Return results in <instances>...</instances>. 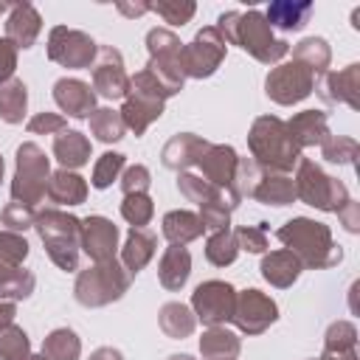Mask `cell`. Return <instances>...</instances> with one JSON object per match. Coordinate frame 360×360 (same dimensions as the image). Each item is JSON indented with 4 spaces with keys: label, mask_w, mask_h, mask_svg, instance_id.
Listing matches in <instances>:
<instances>
[{
    "label": "cell",
    "mask_w": 360,
    "mask_h": 360,
    "mask_svg": "<svg viewBox=\"0 0 360 360\" xmlns=\"http://www.w3.org/2000/svg\"><path fill=\"white\" fill-rule=\"evenodd\" d=\"M225 45H239L245 53H250L262 65H278L290 53V42L284 37H276L270 22L259 8L250 11H222L217 25Z\"/></svg>",
    "instance_id": "1"
},
{
    "label": "cell",
    "mask_w": 360,
    "mask_h": 360,
    "mask_svg": "<svg viewBox=\"0 0 360 360\" xmlns=\"http://www.w3.org/2000/svg\"><path fill=\"white\" fill-rule=\"evenodd\" d=\"M276 236L301 262V267L326 270V267L340 264V259H343V250H340V245H335L329 225L315 222L309 217H292V219H287L276 231Z\"/></svg>",
    "instance_id": "2"
},
{
    "label": "cell",
    "mask_w": 360,
    "mask_h": 360,
    "mask_svg": "<svg viewBox=\"0 0 360 360\" xmlns=\"http://www.w3.org/2000/svg\"><path fill=\"white\" fill-rule=\"evenodd\" d=\"M248 149L250 158L264 172L290 174L292 166L301 160V149L292 143L287 124L278 115H259L248 129Z\"/></svg>",
    "instance_id": "3"
},
{
    "label": "cell",
    "mask_w": 360,
    "mask_h": 360,
    "mask_svg": "<svg viewBox=\"0 0 360 360\" xmlns=\"http://www.w3.org/2000/svg\"><path fill=\"white\" fill-rule=\"evenodd\" d=\"M34 228L45 245L48 259L65 270H79V253H82V219L62 211V208H42L37 211Z\"/></svg>",
    "instance_id": "4"
},
{
    "label": "cell",
    "mask_w": 360,
    "mask_h": 360,
    "mask_svg": "<svg viewBox=\"0 0 360 360\" xmlns=\"http://www.w3.org/2000/svg\"><path fill=\"white\" fill-rule=\"evenodd\" d=\"M129 284H132V276L124 270L118 259L93 262L90 267L79 270L76 284H73V298L87 309H98V307H107L124 298Z\"/></svg>",
    "instance_id": "5"
},
{
    "label": "cell",
    "mask_w": 360,
    "mask_h": 360,
    "mask_svg": "<svg viewBox=\"0 0 360 360\" xmlns=\"http://www.w3.org/2000/svg\"><path fill=\"white\" fill-rule=\"evenodd\" d=\"M166 98H169V93L158 84V79L146 68L138 70L135 76H129V90H127L124 104L118 110L124 118V127L129 132H135V138H141L163 115Z\"/></svg>",
    "instance_id": "6"
},
{
    "label": "cell",
    "mask_w": 360,
    "mask_h": 360,
    "mask_svg": "<svg viewBox=\"0 0 360 360\" xmlns=\"http://www.w3.org/2000/svg\"><path fill=\"white\" fill-rule=\"evenodd\" d=\"M51 180V160L42 146L25 141L14 152V177H11V200L22 205H37L48 194Z\"/></svg>",
    "instance_id": "7"
},
{
    "label": "cell",
    "mask_w": 360,
    "mask_h": 360,
    "mask_svg": "<svg viewBox=\"0 0 360 360\" xmlns=\"http://www.w3.org/2000/svg\"><path fill=\"white\" fill-rule=\"evenodd\" d=\"M146 51L149 62L146 70L158 79V84L172 96H177L186 84V70H183V42L174 31L169 28H149L146 31Z\"/></svg>",
    "instance_id": "8"
},
{
    "label": "cell",
    "mask_w": 360,
    "mask_h": 360,
    "mask_svg": "<svg viewBox=\"0 0 360 360\" xmlns=\"http://www.w3.org/2000/svg\"><path fill=\"white\" fill-rule=\"evenodd\" d=\"M292 183H295V197L301 202H307V205H312L318 211H326V214H338V208L349 200V188L338 177L326 174L309 158H301L295 163Z\"/></svg>",
    "instance_id": "9"
},
{
    "label": "cell",
    "mask_w": 360,
    "mask_h": 360,
    "mask_svg": "<svg viewBox=\"0 0 360 360\" xmlns=\"http://www.w3.org/2000/svg\"><path fill=\"white\" fill-rule=\"evenodd\" d=\"M315 82H318V76L307 65L290 59V62H278L276 68H270V73L264 79V93L270 101H276L281 107H292V104L304 101L307 96H312Z\"/></svg>",
    "instance_id": "10"
},
{
    "label": "cell",
    "mask_w": 360,
    "mask_h": 360,
    "mask_svg": "<svg viewBox=\"0 0 360 360\" xmlns=\"http://www.w3.org/2000/svg\"><path fill=\"white\" fill-rule=\"evenodd\" d=\"M45 51H48L51 62H56L62 68H70V70H84V68H93L98 45L84 31H76V28H68V25H53L48 31Z\"/></svg>",
    "instance_id": "11"
},
{
    "label": "cell",
    "mask_w": 360,
    "mask_h": 360,
    "mask_svg": "<svg viewBox=\"0 0 360 360\" xmlns=\"http://www.w3.org/2000/svg\"><path fill=\"white\" fill-rule=\"evenodd\" d=\"M225 39L219 37V31L214 25H205L194 34L191 42L183 45V70L186 79H208L219 70V65L225 62Z\"/></svg>",
    "instance_id": "12"
},
{
    "label": "cell",
    "mask_w": 360,
    "mask_h": 360,
    "mask_svg": "<svg viewBox=\"0 0 360 360\" xmlns=\"http://www.w3.org/2000/svg\"><path fill=\"white\" fill-rule=\"evenodd\" d=\"M276 321H278V304H276L267 292H262V290H256V287H248V290L236 292V304H233L231 323H233L242 335H248V338L262 335V332H267Z\"/></svg>",
    "instance_id": "13"
},
{
    "label": "cell",
    "mask_w": 360,
    "mask_h": 360,
    "mask_svg": "<svg viewBox=\"0 0 360 360\" xmlns=\"http://www.w3.org/2000/svg\"><path fill=\"white\" fill-rule=\"evenodd\" d=\"M233 304H236V290L219 278L202 281L191 292V312L205 326H225L233 315Z\"/></svg>",
    "instance_id": "14"
},
{
    "label": "cell",
    "mask_w": 360,
    "mask_h": 360,
    "mask_svg": "<svg viewBox=\"0 0 360 360\" xmlns=\"http://www.w3.org/2000/svg\"><path fill=\"white\" fill-rule=\"evenodd\" d=\"M129 90V73L124 68V56L112 45H98L93 62V93L101 98H124Z\"/></svg>",
    "instance_id": "15"
},
{
    "label": "cell",
    "mask_w": 360,
    "mask_h": 360,
    "mask_svg": "<svg viewBox=\"0 0 360 360\" xmlns=\"http://www.w3.org/2000/svg\"><path fill=\"white\" fill-rule=\"evenodd\" d=\"M82 250L90 262H110L118 253V225L101 214H90L82 219Z\"/></svg>",
    "instance_id": "16"
},
{
    "label": "cell",
    "mask_w": 360,
    "mask_h": 360,
    "mask_svg": "<svg viewBox=\"0 0 360 360\" xmlns=\"http://www.w3.org/2000/svg\"><path fill=\"white\" fill-rule=\"evenodd\" d=\"M321 98L326 104H346L360 110V65L352 62L343 70H326L321 82H315Z\"/></svg>",
    "instance_id": "17"
},
{
    "label": "cell",
    "mask_w": 360,
    "mask_h": 360,
    "mask_svg": "<svg viewBox=\"0 0 360 360\" xmlns=\"http://www.w3.org/2000/svg\"><path fill=\"white\" fill-rule=\"evenodd\" d=\"M211 143L205 141V138H200V135H194V132H177V135H172L166 143H163V149H160V163L166 166V169H172V172H188L191 166H197L200 163V158L205 155V149H208Z\"/></svg>",
    "instance_id": "18"
},
{
    "label": "cell",
    "mask_w": 360,
    "mask_h": 360,
    "mask_svg": "<svg viewBox=\"0 0 360 360\" xmlns=\"http://www.w3.org/2000/svg\"><path fill=\"white\" fill-rule=\"evenodd\" d=\"M42 31V17L31 3H11L6 14V39L17 51H28Z\"/></svg>",
    "instance_id": "19"
},
{
    "label": "cell",
    "mask_w": 360,
    "mask_h": 360,
    "mask_svg": "<svg viewBox=\"0 0 360 360\" xmlns=\"http://www.w3.org/2000/svg\"><path fill=\"white\" fill-rule=\"evenodd\" d=\"M53 101L70 118H90V112L96 110V93L82 79H68V76L56 79L53 82Z\"/></svg>",
    "instance_id": "20"
},
{
    "label": "cell",
    "mask_w": 360,
    "mask_h": 360,
    "mask_svg": "<svg viewBox=\"0 0 360 360\" xmlns=\"http://www.w3.org/2000/svg\"><path fill=\"white\" fill-rule=\"evenodd\" d=\"M236 163H239V155L233 146L228 143H211L205 149V155L200 158V177L217 188H231L233 183V172H236Z\"/></svg>",
    "instance_id": "21"
},
{
    "label": "cell",
    "mask_w": 360,
    "mask_h": 360,
    "mask_svg": "<svg viewBox=\"0 0 360 360\" xmlns=\"http://www.w3.org/2000/svg\"><path fill=\"white\" fill-rule=\"evenodd\" d=\"M287 124V132L292 138V143L298 149H309V146H321L332 132H329V121H326V112L321 110H301L295 112Z\"/></svg>",
    "instance_id": "22"
},
{
    "label": "cell",
    "mask_w": 360,
    "mask_h": 360,
    "mask_svg": "<svg viewBox=\"0 0 360 360\" xmlns=\"http://www.w3.org/2000/svg\"><path fill=\"white\" fill-rule=\"evenodd\" d=\"M118 250H121L118 262L124 264V270L129 276H138L152 262V256L158 250V236L149 228H129V233H127V239Z\"/></svg>",
    "instance_id": "23"
},
{
    "label": "cell",
    "mask_w": 360,
    "mask_h": 360,
    "mask_svg": "<svg viewBox=\"0 0 360 360\" xmlns=\"http://www.w3.org/2000/svg\"><path fill=\"white\" fill-rule=\"evenodd\" d=\"M191 276V253L186 245H169L158 262V281L169 292H177L186 287Z\"/></svg>",
    "instance_id": "24"
},
{
    "label": "cell",
    "mask_w": 360,
    "mask_h": 360,
    "mask_svg": "<svg viewBox=\"0 0 360 360\" xmlns=\"http://www.w3.org/2000/svg\"><path fill=\"white\" fill-rule=\"evenodd\" d=\"M301 270H304V267H301V262H298L287 248L264 253V256H262V264H259L262 278H264L270 287H278V290L292 287V284L298 281Z\"/></svg>",
    "instance_id": "25"
},
{
    "label": "cell",
    "mask_w": 360,
    "mask_h": 360,
    "mask_svg": "<svg viewBox=\"0 0 360 360\" xmlns=\"http://www.w3.org/2000/svg\"><path fill=\"white\" fill-rule=\"evenodd\" d=\"M312 11H315V6L309 0H273L267 6V11H262V14L270 22V28L290 34V31H301L309 22Z\"/></svg>",
    "instance_id": "26"
},
{
    "label": "cell",
    "mask_w": 360,
    "mask_h": 360,
    "mask_svg": "<svg viewBox=\"0 0 360 360\" xmlns=\"http://www.w3.org/2000/svg\"><path fill=\"white\" fill-rule=\"evenodd\" d=\"M53 158L59 160L62 169L76 172L90 160V141L84 132L79 129H65L59 135H53V146H51Z\"/></svg>",
    "instance_id": "27"
},
{
    "label": "cell",
    "mask_w": 360,
    "mask_h": 360,
    "mask_svg": "<svg viewBox=\"0 0 360 360\" xmlns=\"http://www.w3.org/2000/svg\"><path fill=\"white\" fill-rule=\"evenodd\" d=\"M53 205H82L87 200V180L79 172H68V169H56L51 172L48 180V194H45Z\"/></svg>",
    "instance_id": "28"
},
{
    "label": "cell",
    "mask_w": 360,
    "mask_h": 360,
    "mask_svg": "<svg viewBox=\"0 0 360 360\" xmlns=\"http://www.w3.org/2000/svg\"><path fill=\"white\" fill-rule=\"evenodd\" d=\"M202 231L205 228H202L200 217L194 211H183V208L169 211L160 222V233L169 239V245H188V242L200 239Z\"/></svg>",
    "instance_id": "29"
},
{
    "label": "cell",
    "mask_w": 360,
    "mask_h": 360,
    "mask_svg": "<svg viewBox=\"0 0 360 360\" xmlns=\"http://www.w3.org/2000/svg\"><path fill=\"white\" fill-rule=\"evenodd\" d=\"M158 326L166 338L172 340H183L197 329V318L191 312V307L180 304V301H166L158 312Z\"/></svg>",
    "instance_id": "30"
},
{
    "label": "cell",
    "mask_w": 360,
    "mask_h": 360,
    "mask_svg": "<svg viewBox=\"0 0 360 360\" xmlns=\"http://www.w3.org/2000/svg\"><path fill=\"white\" fill-rule=\"evenodd\" d=\"M239 349H242L239 335L225 326H208L200 338V354L205 360H233Z\"/></svg>",
    "instance_id": "31"
},
{
    "label": "cell",
    "mask_w": 360,
    "mask_h": 360,
    "mask_svg": "<svg viewBox=\"0 0 360 360\" xmlns=\"http://www.w3.org/2000/svg\"><path fill=\"white\" fill-rule=\"evenodd\" d=\"M253 200H259V202H264V205H276V208L290 205V202L298 200V197H295V183H292L290 174L264 172V177L259 180V186H256V191H253Z\"/></svg>",
    "instance_id": "32"
},
{
    "label": "cell",
    "mask_w": 360,
    "mask_h": 360,
    "mask_svg": "<svg viewBox=\"0 0 360 360\" xmlns=\"http://www.w3.org/2000/svg\"><path fill=\"white\" fill-rule=\"evenodd\" d=\"M28 112V87L22 79H8L0 84V121L6 124H22Z\"/></svg>",
    "instance_id": "33"
},
{
    "label": "cell",
    "mask_w": 360,
    "mask_h": 360,
    "mask_svg": "<svg viewBox=\"0 0 360 360\" xmlns=\"http://www.w3.org/2000/svg\"><path fill=\"white\" fill-rule=\"evenodd\" d=\"M292 59L307 65L315 76H323L332 65V48L323 37H304L295 48H292Z\"/></svg>",
    "instance_id": "34"
},
{
    "label": "cell",
    "mask_w": 360,
    "mask_h": 360,
    "mask_svg": "<svg viewBox=\"0 0 360 360\" xmlns=\"http://www.w3.org/2000/svg\"><path fill=\"white\" fill-rule=\"evenodd\" d=\"M42 354L45 360H79L82 354V340L73 329L68 326H59V329H51L45 338H42Z\"/></svg>",
    "instance_id": "35"
},
{
    "label": "cell",
    "mask_w": 360,
    "mask_h": 360,
    "mask_svg": "<svg viewBox=\"0 0 360 360\" xmlns=\"http://www.w3.org/2000/svg\"><path fill=\"white\" fill-rule=\"evenodd\" d=\"M87 124H90V132H93L101 143H115V141H121L124 132H127L121 112L112 110V107H96V110L90 112V118H87Z\"/></svg>",
    "instance_id": "36"
},
{
    "label": "cell",
    "mask_w": 360,
    "mask_h": 360,
    "mask_svg": "<svg viewBox=\"0 0 360 360\" xmlns=\"http://www.w3.org/2000/svg\"><path fill=\"white\" fill-rule=\"evenodd\" d=\"M239 256V245H236V236L231 228H222V231H214L208 239H205V259L214 264V267H228L233 264Z\"/></svg>",
    "instance_id": "37"
},
{
    "label": "cell",
    "mask_w": 360,
    "mask_h": 360,
    "mask_svg": "<svg viewBox=\"0 0 360 360\" xmlns=\"http://www.w3.org/2000/svg\"><path fill=\"white\" fill-rule=\"evenodd\" d=\"M177 188H180V194L188 200V202H197V205H205V202H211V200H217L225 188H217V186H211V183H205L200 174H194V172H180L177 174Z\"/></svg>",
    "instance_id": "38"
},
{
    "label": "cell",
    "mask_w": 360,
    "mask_h": 360,
    "mask_svg": "<svg viewBox=\"0 0 360 360\" xmlns=\"http://www.w3.org/2000/svg\"><path fill=\"white\" fill-rule=\"evenodd\" d=\"M262 177H264V169H262L253 158H239L236 172H233L231 191H233V194L239 197V202H242L245 197H253V191H256V186H259Z\"/></svg>",
    "instance_id": "39"
},
{
    "label": "cell",
    "mask_w": 360,
    "mask_h": 360,
    "mask_svg": "<svg viewBox=\"0 0 360 360\" xmlns=\"http://www.w3.org/2000/svg\"><path fill=\"white\" fill-rule=\"evenodd\" d=\"M124 169H127V155H121V152H104L96 160V166H93V177H90L93 188H110L112 180H118Z\"/></svg>",
    "instance_id": "40"
},
{
    "label": "cell",
    "mask_w": 360,
    "mask_h": 360,
    "mask_svg": "<svg viewBox=\"0 0 360 360\" xmlns=\"http://www.w3.org/2000/svg\"><path fill=\"white\" fill-rule=\"evenodd\" d=\"M121 217L132 228H146L155 217V202L149 194H124L121 200Z\"/></svg>",
    "instance_id": "41"
},
{
    "label": "cell",
    "mask_w": 360,
    "mask_h": 360,
    "mask_svg": "<svg viewBox=\"0 0 360 360\" xmlns=\"http://www.w3.org/2000/svg\"><path fill=\"white\" fill-rule=\"evenodd\" d=\"M360 146L354 138H346V135H329L323 143H321V158L329 160V163H338V166H352L354 158H357Z\"/></svg>",
    "instance_id": "42"
},
{
    "label": "cell",
    "mask_w": 360,
    "mask_h": 360,
    "mask_svg": "<svg viewBox=\"0 0 360 360\" xmlns=\"http://www.w3.org/2000/svg\"><path fill=\"white\" fill-rule=\"evenodd\" d=\"M31 352V340L22 326L8 323L0 329V360H22Z\"/></svg>",
    "instance_id": "43"
},
{
    "label": "cell",
    "mask_w": 360,
    "mask_h": 360,
    "mask_svg": "<svg viewBox=\"0 0 360 360\" xmlns=\"http://www.w3.org/2000/svg\"><path fill=\"white\" fill-rule=\"evenodd\" d=\"M346 349H357V326L352 321L329 323L323 335V352H346Z\"/></svg>",
    "instance_id": "44"
},
{
    "label": "cell",
    "mask_w": 360,
    "mask_h": 360,
    "mask_svg": "<svg viewBox=\"0 0 360 360\" xmlns=\"http://www.w3.org/2000/svg\"><path fill=\"white\" fill-rule=\"evenodd\" d=\"M149 11H155L169 25H186L194 17L197 3H191V0H158V3H152Z\"/></svg>",
    "instance_id": "45"
},
{
    "label": "cell",
    "mask_w": 360,
    "mask_h": 360,
    "mask_svg": "<svg viewBox=\"0 0 360 360\" xmlns=\"http://www.w3.org/2000/svg\"><path fill=\"white\" fill-rule=\"evenodd\" d=\"M34 287H37V276L31 270L20 267L6 284H0V301H25V298H31Z\"/></svg>",
    "instance_id": "46"
},
{
    "label": "cell",
    "mask_w": 360,
    "mask_h": 360,
    "mask_svg": "<svg viewBox=\"0 0 360 360\" xmlns=\"http://www.w3.org/2000/svg\"><path fill=\"white\" fill-rule=\"evenodd\" d=\"M28 250H31V245L25 242L22 233H14V231L0 228V259H3L6 264L22 267V262L28 259Z\"/></svg>",
    "instance_id": "47"
},
{
    "label": "cell",
    "mask_w": 360,
    "mask_h": 360,
    "mask_svg": "<svg viewBox=\"0 0 360 360\" xmlns=\"http://www.w3.org/2000/svg\"><path fill=\"white\" fill-rule=\"evenodd\" d=\"M34 219H37V211L31 205H22V202H6L3 214H0V225L6 231H14V233H22L28 228H34Z\"/></svg>",
    "instance_id": "48"
},
{
    "label": "cell",
    "mask_w": 360,
    "mask_h": 360,
    "mask_svg": "<svg viewBox=\"0 0 360 360\" xmlns=\"http://www.w3.org/2000/svg\"><path fill=\"white\" fill-rule=\"evenodd\" d=\"M118 183H121V191L124 194H149L152 174H149V169L143 163H132V166H127L121 172Z\"/></svg>",
    "instance_id": "49"
},
{
    "label": "cell",
    "mask_w": 360,
    "mask_h": 360,
    "mask_svg": "<svg viewBox=\"0 0 360 360\" xmlns=\"http://www.w3.org/2000/svg\"><path fill=\"white\" fill-rule=\"evenodd\" d=\"M236 236V245L239 250H248V253H264L267 250V225L259 222V225H242L233 231Z\"/></svg>",
    "instance_id": "50"
},
{
    "label": "cell",
    "mask_w": 360,
    "mask_h": 360,
    "mask_svg": "<svg viewBox=\"0 0 360 360\" xmlns=\"http://www.w3.org/2000/svg\"><path fill=\"white\" fill-rule=\"evenodd\" d=\"M25 129L31 135H59V132L68 129V121H65L62 112H37V115L28 118Z\"/></svg>",
    "instance_id": "51"
},
{
    "label": "cell",
    "mask_w": 360,
    "mask_h": 360,
    "mask_svg": "<svg viewBox=\"0 0 360 360\" xmlns=\"http://www.w3.org/2000/svg\"><path fill=\"white\" fill-rule=\"evenodd\" d=\"M14 70H17V48L6 37H0V84L14 79Z\"/></svg>",
    "instance_id": "52"
},
{
    "label": "cell",
    "mask_w": 360,
    "mask_h": 360,
    "mask_svg": "<svg viewBox=\"0 0 360 360\" xmlns=\"http://www.w3.org/2000/svg\"><path fill=\"white\" fill-rule=\"evenodd\" d=\"M338 219H340V225H343L349 233H357V231H360V202L349 197V200L338 208Z\"/></svg>",
    "instance_id": "53"
},
{
    "label": "cell",
    "mask_w": 360,
    "mask_h": 360,
    "mask_svg": "<svg viewBox=\"0 0 360 360\" xmlns=\"http://www.w3.org/2000/svg\"><path fill=\"white\" fill-rule=\"evenodd\" d=\"M115 8H118L124 17H141V14H146V11L152 8V3H146V0H138V3H127V0H118V3H115Z\"/></svg>",
    "instance_id": "54"
},
{
    "label": "cell",
    "mask_w": 360,
    "mask_h": 360,
    "mask_svg": "<svg viewBox=\"0 0 360 360\" xmlns=\"http://www.w3.org/2000/svg\"><path fill=\"white\" fill-rule=\"evenodd\" d=\"M14 318H17L14 301H0V329L8 326V323H14Z\"/></svg>",
    "instance_id": "55"
},
{
    "label": "cell",
    "mask_w": 360,
    "mask_h": 360,
    "mask_svg": "<svg viewBox=\"0 0 360 360\" xmlns=\"http://www.w3.org/2000/svg\"><path fill=\"white\" fill-rule=\"evenodd\" d=\"M90 360H124V354L118 349H112V346H101V349H96L90 354Z\"/></svg>",
    "instance_id": "56"
},
{
    "label": "cell",
    "mask_w": 360,
    "mask_h": 360,
    "mask_svg": "<svg viewBox=\"0 0 360 360\" xmlns=\"http://www.w3.org/2000/svg\"><path fill=\"white\" fill-rule=\"evenodd\" d=\"M318 360H357V349H346V352H323Z\"/></svg>",
    "instance_id": "57"
},
{
    "label": "cell",
    "mask_w": 360,
    "mask_h": 360,
    "mask_svg": "<svg viewBox=\"0 0 360 360\" xmlns=\"http://www.w3.org/2000/svg\"><path fill=\"white\" fill-rule=\"evenodd\" d=\"M17 270H20V267H14V264H6V262L0 259V284H6V281H8V278L17 273Z\"/></svg>",
    "instance_id": "58"
},
{
    "label": "cell",
    "mask_w": 360,
    "mask_h": 360,
    "mask_svg": "<svg viewBox=\"0 0 360 360\" xmlns=\"http://www.w3.org/2000/svg\"><path fill=\"white\" fill-rule=\"evenodd\" d=\"M22 360H45V354H31V352H28Z\"/></svg>",
    "instance_id": "59"
},
{
    "label": "cell",
    "mask_w": 360,
    "mask_h": 360,
    "mask_svg": "<svg viewBox=\"0 0 360 360\" xmlns=\"http://www.w3.org/2000/svg\"><path fill=\"white\" fill-rule=\"evenodd\" d=\"M8 6H11V3H6V0H0V17H3V14H8Z\"/></svg>",
    "instance_id": "60"
},
{
    "label": "cell",
    "mask_w": 360,
    "mask_h": 360,
    "mask_svg": "<svg viewBox=\"0 0 360 360\" xmlns=\"http://www.w3.org/2000/svg\"><path fill=\"white\" fill-rule=\"evenodd\" d=\"M169 360H194V357H191V354H172Z\"/></svg>",
    "instance_id": "61"
},
{
    "label": "cell",
    "mask_w": 360,
    "mask_h": 360,
    "mask_svg": "<svg viewBox=\"0 0 360 360\" xmlns=\"http://www.w3.org/2000/svg\"><path fill=\"white\" fill-rule=\"evenodd\" d=\"M3 172H6V163H3V155H0V183H3Z\"/></svg>",
    "instance_id": "62"
},
{
    "label": "cell",
    "mask_w": 360,
    "mask_h": 360,
    "mask_svg": "<svg viewBox=\"0 0 360 360\" xmlns=\"http://www.w3.org/2000/svg\"><path fill=\"white\" fill-rule=\"evenodd\" d=\"M0 228H3V225H0Z\"/></svg>",
    "instance_id": "63"
}]
</instances>
